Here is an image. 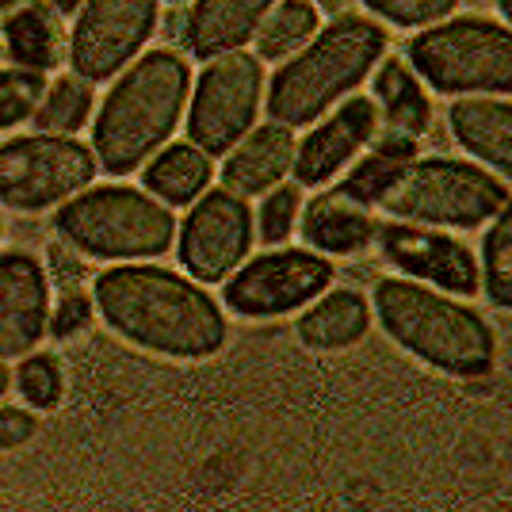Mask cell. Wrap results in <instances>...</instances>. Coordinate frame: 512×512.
I'll list each match as a JSON object with an SVG mask.
<instances>
[{
	"instance_id": "1",
	"label": "cell",
	"mask_w": 512,
	"mask_h": 512,
	"mask_svg": "<svg viewBox=\"0 0 512 512\" xmlns=\"http://www.w3.org/2000/svg\"><path fill=\"white\" fill-rule=\"evenodd\" d=\"M96 314L127 344L165 360H211L230 325L207 283L161 264H115L92 283Z\"/></svg>"
},
{
	"instance_id": "2",
	"label": "cell",
	"mask_w": 512,
	"mask_h": 512,
	"mask_svg": "<svg viewBox=\"0 0 512 512\" xmlns=\"http://www.w3.org/2000/svg\"><path fill=\"white\" fill-rule=\"evenodd\" d=\"M192 100V69L176 50H146L107 88L92 119L100 169L127 176L169 142Z\"/></svg>"
},
{
	"instance_id": "3",
	"label": "cell",
	"mask_w": 512,
	"mask_h": 512,
	"mask_svg": "<svg viewBox=\"0 0 512 512\" xmlns=\"http://www.w3.org/2000/svg\"><path fill=\"white\" fill-rule=\"evenodd\" d=\"M371 295L383 333L425 367L451 379H486L497 367V333L474 306L409 276L379 279Z\"/></svg>"
},
{
	"instance_id": "4",
	"label": "cell",
	"mask_w": 512,
	"mask_h": 512,
	"mask_svg": "<svg viewBox=\"0 0 512 512\" xmlns=\"http://www.w3.org/2000/svg\"><path fill=\"white\" fill-rule=\"evenodd\" d=\"M386 31L363 16H337L310 43L283 58L268 81V115L283 127H310L348 100L383 62Z\"/></svg>"
},
{
	"instance_id": "5",
	"label": "cell",
	"mask_w": 512,
	"mask_h": 512,
	"mask_svg": "<svg viewBox=\"0 0 512 512\" xmlns=\"http://www.w3.org/2000/svg\"><path fill=\"white\" fill-rule=\"evenodd\" d=\"M54 230L92 260H153L176 245L169 203L127 184H100L65 199Z\"/></svg>"
},
{
	"instance_id": "6",
	"label": "cell",
	"mask_w": 512,
	"mask_h": 512,
	"mask_svg": "<svg viewBox=\"0 0 512 512\" xmlns=\"http://www.w3.org/2000/svg\"><path fill=\"white\" fill-rule=\"evenodd\" d=\"M409 65L444 96H512V27L482 16L421 27Z\"/></svg>"
},
{
	"instance_id": "7",
	"label": "cell",
	"mask_w": 512,
	"mask_h": 512,
	"mask_svg": "<svg viewBox=\"0 0 512 512\" xmlns=\"http://www.w3.org/2000/svg\"><path fill=\"white\" fill-rule=\"evenodd\" d=\"M505 203L509 188L501 184V176L459 157H417L379 207L417 226L474 230L486 226Z\"/></svg>"
},
{
	"instance_id": "8",
	"label": "cell",
	"mask_w": 512,
	"mask_h": 512,
	"mask_svg": "<svg viewBox=\"0 0 512 512\" xmlns=\"http://www.w3.org/2000/svg\"><path fill=\"white\" fill-rule=\"evenodd\" d=\"M100 172L96 150L77 134H20L0 142V207L20 214H43L77 192L92 188Z\"/></svg>"
},
{
	"instance_id": "9",
	"label": "cell",
	"mask_w": 512,
	"mask_h": 512,
	"mask_svg": "<svg viewBox=\"0 0 512 512\" xmlns=\"http://www.w3.org/2000/svg\"><path fill=\"white\" fill-rule=\"evenodd\" d=\"M264 100V65L249 50H230L207 62L188 100V138L195 146L226 157L256 127Z\"/></svg>"
},
{
	"instance_id": "10",
	"label": "cell",
	"mask_w": 512,
	"mask_h": 512,
	"mask_svg": "<svg viewBox=\"0 0 512 512\" xmlns=\"http://www.w3.org/2000/svg\"><path fill=\"white\" fill-rule=\"evenodd\" d=\"M337 276L333 260L318 249H272L245 260L234 276L226 279V310L237 318H287L302 306L325 295Z\"/></svg>"
},
{
	"instance_id": "11",
	"label": "cell",
	"mask_w": 512,
	"mask_h": 512,
	"mask_svg": "<svg viewBox=\"0 0 512 512\" xmlns=\"http://www.w3.org/2000/svg\"><path fill=\"white\" fill-rule=\"evenodd\" d=\"M256 241V218L245 195L234 188H211L192 203L176 226V253L188 276L199 283H226L249 260Z\"/></svg>"
},
{
	"instance_id": "12",
	"label": "cell",
	"mask_w": 512,
	"mask_h": 512,
	"mask_svg": "<svg viewBox=\"0 0 512 512\" xmlns=\"http://www.w3.org/2000/svg\"><path fill=\"white\" fill-rule=\"evenodd\" d=\"M161 0H81L69 62L85 81L119 77L157 31Z\"/></svg>"
},
{
	"instance_id": "13",
	"label": "cell",
	"mask_w": 512,
	"mask_h": 512,
	"mask_svg": "<svg viewBox=\"0 0 512 512\" xmlns=\"http://www.w3.org/2000/svg\"><path fill=\"white\" fill-rule=\"evenodd\" d=\"M379 249L402 268L409 279H421L428 287H440L448 295H478L482 268L470 253L467 241L455 234H440V226H417V222H379Z\"/></svg>"
},
{
	"instance_id": "14",
	"label": "cell",
	"mask_w": 512,
	"mask_h": 512,
	"mask_svg": "<svg viewBox=\"0 0 512 512\" xmlns=\"http://www.w3.org/2000/svg\"><path fill=\"white\" fill-rule=\"evenodd\" d=\"M50 279L27 249L0 253V360L35 352L50 333Z\"/></svg>"
},
{
	"instance_id": "15",
	"label": "cell",
	"mask_w": 512,
	"mask_h": 512,
	"mask_svg": "<svg viewBox=\"0 0 512 512\" xmlns=\"http://www.w3.org/2000/svg\"><path fill=\"white\" fill-rule=\"evenodd\" d=\"M379 130V107L367 96H348L329 111L318 127L310 130L295 150V180L302 188H321L375 138Z\"/></svg>"
},
{
	"instance_id": "16",
	"label": "cell",
	"mask_w": 512,
	"mask_h": 512,
	"mask_svg": "<svg viewBox=\"0 0 512 512\" xmlns=\"http://www.w3.org/2000/svg\"><path fill=\"white\" fill-rule=\"evenodd\" d=\"M276 4L279 0H195L192 12L184 16V46L203 62L241 50L253 43Z\"/></svg>"
},
{
	"instance_id": "17",
	"label": "cell",
	"mask_w": 512,
	"mask_h": 512,
	"mask_svg": "<svg viewBox=\"0 0 512 512\" xmlns=\"http://www.w3.org/2000/svg\"><path fill=\"white\" fill-rule=\"evenodd\" d=\"M295 150H299L295 127H283L276 119L264 127H253L226 153V169H222L226 188H234L237 195L272 192L276 184H283V176L295 169Z\"/></svg>"
},
{
	"instance_id": "18",
	"label": "cell",
	"mask_w": 512,
	"mask_h": 512,
	"mask_svg": "<svg viewBox=\"0 0 512 512\" xmlns=\"http://www.w3.org/2000/svg\"><path fill=\"white\" fill-rule=\"evenodd\" d=\"M302 241L310 249L325 256H356L363 253L375 237H379V222L371 207H363L356 199L341 192L314 195L299 214Z\"/></svg>"
},
{
	"instance_id": "19",
	"label": "cell",
	"mask_w": 512,
	"mask_h": 512,
	"mask_svg": "<svg viewBox=\"0 0 512 512\" xmlns=\"http://www.w3.org/2000/svg\"><path fill=\"white\" fill-rule=\"evenodd\" d=\"M455 142L482 165L512 180V104L501 96H459L448 107Z\"/></svg>"
},
{
	"instance_id": "20",
	"label": "cell",
	"mask_w": 512,
	"mask_h": 512,
	"mask_svg": "<svg viewBox=\"0 0 512 512\" xmlns=\"http://www.w3.org/2000/svg\"><path fill=\"white\" fill-rule=\"evenodd\" d=\"M62 8L54 0H20L16 8L4 12L0 20V39L4 54L20 69L46 73L65 58V31Z\"/></svg>"
},
{
	"instance_id": "21",
	"label": "cell",
	"mask_w": 512,
	"mask_h": 512,
	"mask_svg": "<svg viewBox=\"0 0 512 512\" xmlns=\"http://www.w3.org/2000/svg\"><path fill=\"white\" fill-rule=\"evenodd\" d=\"M371 329V302L356 287H337L325 291L321 299L306 306V314L299 318L295 333L306 348L314 352H341L360 344Z\"/></svg>"
},
{
	"instance_id": "22",
	"label": "cell",
	"mask_w": 512,
	"mask_h": 512,
	"mask_svg": "<svg viewBox=\"0 0 512 512\" xmlns=\"http://www.w3.org/2000/svg\"><path fill=\"white\" fill-rule=\"evenodd\" d=\"M211 176V153L188 138V142H172V146H161V150L153 153L150 161H146V172H142V184L161 203L184 207V203H195L199 195L207 192Z\"/></svg>"
},
{
	"instance_id": "23",
	"label": "cell",
	"mask_w": 512,
	"mask_h": 512,
	"mask_svg": "<svg viewBox=\"0 0 512 512\" xmlns=\"http://www.w3.org/2000/svg\"><path fill=\"white\" fill-rule=\"evenodd\" d=\"M371 85H375V104L383 107L386 127L394 134L421 138L432 127V100H428L417 69L406 58H383Z\"/></svg>"
},
{
	"instance_id": "24",
	"label": "cell",
	"mask_w": 512,
	"mask_h": 512,
	"mask_svg": "<svg viewBox=\"0 0 512 512\" xmlns=\"http://www.w3.org/2000/svg\"><path fill=\"white\" fill-rule=\"evenodd\" d=\"M413 161H417V138L390 130L375 150L367 153V157H360V165L344 176L337 192L363 203V207H375V203H383L386 192L402 180V172H406Z\"/></svg>"
},
{
	"instance_id": "25",
	"label": "cell",
	"mask_w": 512,
	"mask_h": 512,
	"mask_svg": "<svg viewBox=\"0 0 512 512\" xmlns=\"http://www.w3.org/2000/svg\"><path fill=\"white\" fill-rule=\"evenodd\" d=\"M318 27L321 16L314 0H279L256 31V58L260 62H283V58H291L295 50L310 43L318 35Z\"/></svg>"
},
{
	"instance_id": "26",
	"label": "cell",
	"mask_w": 512,
	"mask_h": 512,
	"mask_svg": "<svg viewBox=\"0 0 512 512\" xmlns=\"http://www.w3.org/2000/svg\"><path fill=\"white\" fill-rule=\"evenodd\" d=\"M92 111H96L92 81H85L81 73H65L58 81H46V92L31 123L50 134H77L81 127H88Z\"/></svg>"
},
{
	"instance_id": "27",
	"label": "cell",
	"mask_w": 512,
	"mask_h": 512,
	"mask_svg": "<svg viewBox=\"0 0 512 512\" xmlns=\"http://www.w3.org/2000/svg\"><path fill=\"white\" fill-rule=\"evenodd\" d=\"M482 291L493 306L512 310V195L509 203L490 218V230L482 237Z\"/></svg>"
},
{
	"instance_id": "28",
	"label": "cell",
	"mask_w": 512,
	"mask_h": 512,
	"mask_svg": "<svg viewBox=\"0 0 512 512\" xmlns=\"http://www.w3.org/2000/svg\"><path fill=\"white\" fill-rule=\"evenodd\" d=\"M12 386L23 398V406L35 413H54L65 398V371L62 360L50 352H27L20 356L16 371H12Z\"/></svg>"
},
{
	"instance_id": "29",
	"label": "cell",
	"mask_w": 512,
	"mask_h": 512,
	"mask_svg": "<svg viewBox=\"0 0 512 512\" xmlns=\"http://www.w3.org/2000/svg\"><path fill=\"white\" fill-rule=\"evenodd\" d=\"M46 92V73L35 69H0V134L27 123Z\"/></svg>"
},
{
	"instance_id": "30",
	"label": "cell",
	"mask_w": 512,
	"mask_h": 512,
	"mask_svg": "<svg viewBox=\"0 0 512 512\" xmlns=\"http://www.w3.org/2000/svg\"><path fill=\"white\" fill-rule=\"evenodd\" d=\"M302 214V192L295 184H276L272 192H264V203L256 211V237L264 245H283L287 237L295 234Z\"/></svg>"
},
{
	"instance_id": "31",
	"label": "cell",
	"mask_w": 512,
	"mask_h": 512,
	"mask_svg": "<svg viewBox=\"0 0 512 512\" xmlns=\"http://www.w3.org/2000/svg\"><path fill=\"white\" fill-rule=\"evenodd\" d=\"M360 4L394 27H432L448 20L459 0H360Z\"/></svg>"
},
{
	"instance_id": "32",
	"label": "cell",
	"mask_w": 512,
	"mask_h": 512,
	"mask_svg": "<svg viewBox=\"0 0 512 512\" xmlns=\"http://www.w3.org/2000/svg\"><path fill=\"white\" fill-rule=\"evenodd\" d=\"M92 321H96V299L85 291H65L58 306L50 310V337H58V341L85 337Z\"/></svg>"
},
{
	"instance_id": "33",
	"label": "cell",
	"mask_w": 512,
	"mask_h": 512,
	"mask_svg": "<svg viewBox=\"0 0 512 512\" xmlns=\"http://www.w3.org/2000/svg\"><path fill=\"white\" fill-rule=\"evenodd\" d=\"M43 432V413L23 406H0V455L27 448Z\"/></svg>"
},
{
	"instance_id": "34",
	"label": "cell",
	"mask_w": 512,
	"mask_h": 512,
	"mask_svg": "<svg viewBox=\"0 0 512 512\" xmlns=\"http://www.w3.org/2000/svg\"><path fill=\"white\" fill-rule=\"evenodd\" d=\"M8 390H12V367L0 360V398H4Z\"/></svg>"
},
{
	"instance_id": "35",
	"label": "cell",
	"mask_w": 512,
	"mask_h": 512,
	"mask_svg": "<svg viewBox=\"0 0 512 512\" xmlns=\"http://www.w3.org/2000/svg\"><path fill=\"white\" fill-rule=\"evenodd\" d=\"M497 8H501V16L512 23V0H497Z\"/></svg>"
},
{
	"instance_id": "36",
	"label": "cell",
	"mask_w": 512,
	"mask_h": 512,
	"mask_svg": "<svg viewBox=\"0 0 512 512\" xmlns=\"http://www.w3.org/2000/svg\"><path fill=\"white\" fill-rule=\"evenodd\" d=\"M54 4H58V8H62V12H73V8H77V4H81V0H54Z\"/></svg>"
},
{
	"instance_id": "37",
	"label": "cell",
	"mask_w": 512,
	"mask_h": 512,
	"mask_svg": "<svg viewBox=\"0 0 512 512\" xmlns=\"http://www.w3.org/2000/svg\"><path fill=\"white\" fill-rule=\"evenodd\" d=\"M16 4H20V0H0V16H4L8 8H16Z\"/></svg>"
},
{
	"instance_id": "38",
	"label": "cell",
	"mask_w": 512,
	"mask_h": 512,
	"mask_svg": "<svg viewBox=\"0 0 512 512\" xmlns=\"http://www.w3.org/2000/svg\"><path fill=\"white\" fill-rule=\"evenodd\" d=\"M0 58H4V39H0Z\"/></svg>"
},
{
	"instance_id": "39",
	"label": "cell",
	"mask_w": 512,
	"mask_h": 512,
	"mask_svg": "<svg viewBox=\"0 0 512 512\" xmlns=\"http://www.w3.org/2000/svg\"><path fill=\"white\" fill-rule=\"evenodd\" d=\"M0 234H4V222H0Z\"/></svg>"
}]
</instances>
